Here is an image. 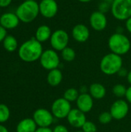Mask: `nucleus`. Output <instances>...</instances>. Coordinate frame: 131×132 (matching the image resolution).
Wrapping results in <instances>:
<instances>
[{
	"instance_id": "f257e3e1",
	"label": "nucleus",
	"mask_w": 131,
	"mask_h": 132,
	"mask_svg": "<svg viewBox=\"0 0 131 132\" xmlns=\"http://www.w3.org/2000/svg\"><path fill=\"white\" fill-rule=\"evenodd\" d=\"M43 52L42 46L35 37L24 42L18 50L19 58L26 63H32L40 59Z\"/></svg>"
},
{
	"instance_id": "f03ea898",
	"label": "nucleus",
	"mask_w": 131,
	"mask_h": 132,
	"mask_svg": "<svg viewBox=\"0 0 131 132\" xmlns=\"http://www.w3.org/2000/svg\"><path fill=\"white\" fill-rule=\"evenodd\" d=\"M15 14L21 22L24 23L32 22L39 14V3L35 0L24 1L16 9Z\"/></svg>"
},
{
	"instance_id": "7ed1b4c3",
	"label": "nucleus",
	"mask_w": 131,
	"mask_h": 132,
	"mask_svg": "<svg viewBox=\"0 0 131 132\" xmlns=\"http://www.w3.org/2000/svg\"><path fill=\"white\" fill-rule=\"evenodd\" d=\"M123 67V59L121 56L113 53L105 55L100 63V70L106 75H114L118 73Z\"/></svg>"
},
{
	"instance_id": "20e7f679",
	"label": "nucleus",
	"mask_w": 131,
	"mask_h": 132,
	"mask_svg": "<svg viewBox=\"0 0 131 132\" xmlns=\"http://www.w3.org/2000/svg\"><path fill=\"white\" fill-rule=\"evenodd\" d=\"M108 46L111 53L122 56L127 53L131 47L130 40L125 35L116 32L110 36L108 40Z\"/></svg>"
},
{
	"instance_id": "39448f33",
	"label": "nucleus",
	"mask_w": 131,
	"mask_h": 132,
	"mask_svg": "<svg viewBox=\"0 0 131 132\" xmlns=\"http://www.w3.org/2000/svg\"><path fill=\"white\" fill-rule=\"evenodd\" d=\"M111 12L117 20H127L131 17V0H113Z\"/></svg>"
},
{
	"instance_id": "423d86ee",
	"label": "nucleus",
	"mask_w": 131,
	"mask_h": 132,
	"mask_svg": "<svg viewBox=\"0 0 131 132\" xmlns=\"http://www.w3.org/2000/svg\"><path fill=\"white\" fill-rule=\"evenodd\" d=\"M39 62L44 69L47 70H52L59 67L60 64V59L56 50L53 49H49L42 52L39 59Z\"/></svg>"
},
{
	"instance_id": "0eeeda50",
	"label": "nucleus",
	"mask_w": 131,
	"mask_h": 132,
	"mask_svg": "<svg viewBox=\"0 0 131 132\" xmlns=\"http://www.w3.org/2000/svg\"><path fill=\"white\" fill-rule=\"evenodd\" d=\"M71 108V103L63 97L55 100L51 107V112L54 118L57 119H63L67 118Z\"/></svg>"
},
{
	"instance_id": "6e6552de",
	"label": "nucleus",
	"mask_w": 131,
	"mask_h": 132,
	"mask_svg": "<svg viewBox=\"0 0 131 132\" xmlns=\"http://www.w3.org/2000/svg\"><path fill=\"white\" fill-rule=\"evenodd\" d=\"M69 37L66 31L57 29L52 33L50 37V44L52 48L56 51H62L68 46Z\"/></svg>"
},
{
	"instance_id": "1a4fd4ad",
	"label": "nucleus",
	"mask_w": 131,
	"mask_h": 132,
	"mask_svg": "<svg viewBox=\"0 0 131 132\" xmlns=\"http://www.w3.org/2000/svg\"><path fill=\"white\" fill-rule=\"evenodd\" d=\"M32 119L38 128H49L54 121L52 112L44 108H39L33 113Z\"/></svg>"
},
{
	"instance_id": "9d476101",
	"label": "nucleus",
	"mask_w": 131,
	"mask_h": 132,
	"mask_svg": "<svg viewBox=\"0 0 131 132\" xmlns=\"http://www.w3.org/2000/svg\"><path fill=\"white\" fill-rule=\"evenodd\" d=\"M110 112L113 119L118 121L122 120L127 115L129 112L128 103L122 99L117 100L112 104Z\"/></svg>"
},
{
	"instance_id": "9b49d317",
	"label": "nucleus",
	"mask_w": 131,
	"mask_h": 132,
	"mask_svg": "<svg viewBox=\"0 0 131 132\" xmlns=\"http://www.w3.org/2000/svg\"><path fill=\"white\" fill-rule=\"evenodd\" d=\"M39 13L46 19L53 18L58 12V4L56 0H42L39 3Z\"/></svg>"
},
{
	"instance_id": "f8f14e48",
	"label": "nucleus",
	"mask_w": 131,
	"mask_h": 132,
	"mask_svg": "<svg viewBox=\"0 0 131 132\" xmlns=\"http://www.w3.org/2000/svg\"><path fill=\"white\" fill-rule=\"evenodd\" d=\"M90 24L96 31H103L107 26V19L101 11L93 12L90 17Z\"/></svg>"
},
{
	"instance_id": "ddd939ff",
	"label": "nucleus",
	"mask_w": 131,
	"mask_h": 132,
	"mask_svg": "<svg viewBox=\"0 0 131 132\" xmlns=\"http://www.w3.org/2000/svg\"><path fill=\"white\" fill-rule=\"evenodd\" d=\"M66 119L69 125L76 128H82L83 125L86 121L85 113H83L78 108L72 109L68 114Z\"/></svg>"
},
{
	"instance_id": "4468645a",
	"label": "nucleus",
	"mask_w": 131,
	"mask_h": 132,
	"mask_svg": "<svg viewBox=\"0 0 131 132\" xmlns=\"http://www.w3.org/2000/svg\"><path fill=\"white\" fill-rule=\"evenodd\" d=\"M90 35L88 27L82 23L76 24L72 29V36L78 43H85L88 40Z\"/></svg>"
},
{
	"instance_id": "2eb2a0df",
	"label": "nucleus",
	"mask_w": 131,
	"mask_h": 132,
	"mask_svg": "<svg viewBox=\"0 0 131 132\" xmlns=\"http://www.w3.org/2000/svg\"><path fill=\"white\" fill-rule=\"evenodd\" d=\"M19 19L15 12H5L0 16V25L6 30L16 28L19 24Z\"/></svg>"
},
{
	"instance_id": "dca6fc26",
	"label": "nucleus",
	"mask_w": 131,
	"mask_h": 132,
	"mask_svg": "<svg viewBox=\"0 0 131 132\" xmlns=\"http://www.w3.org/2000/svg\"><path fill=\"white\" fill-rule=\"evenodd\" d=\"M76 107L83 113L90 112L93 107V98L90 94H80L76 101Z\"/></svg>"
},
{
	"instance_id": "f3484780",
	"label": "nucleus",
	"mask_w": 131,
	"mask_h": 132,
	"mask_svg": "<svg viewBox=\"0 0 131 132\" xmlns=\"http://www.w3.org/2000/svg\"><path fill=\"white\" fill-rule=\"evenodd\" d=\"M37 127L32 118H25L17 125L16 132H36Z\"/></svg>"
},
{
	"instance_id": "a211bd4d",
	"label": "nucleus",
	"mask_w": 131,
	"mask_h": 132,
	"mask_svg": "<svg viewBox=\"0 0 131 132\" xmlns=\"http://www.w3.org/2000/svg\"><path fill=\"white\" fill-rule=\"evenodd\" d=\"M51 36H52L51 29L49 26L46 25H42L39 26L35 33V38L41 43L47 41L48 39H50Z\"/></svg>"
},
{
	"instance_id": "6ab92c4d",
	"label": "nucleus",
	"mask_w": 131,
	"mask_h": 132,
	"mask_svg": "<svg viewBox=\"0 0 131 132\" xmlns=\"http://www.w3.org/2000/svg\"><path fill=\"white\" fill-rule=\"evenodd\" d=\"M89 91L91 97L97 100L103 98L106 96V93H107L105 87L100 83L92 84L89 87Z\"/></svg>"
},
{
	"instance_id": "aec40b11",
	"label": "nucleus",
	"mask_w": 131,
	"mask_h": 132,
	"mask_svg": "<svg viewBox=\"0 0 131 132\" xmlns=\"http://www.w3.org/2000/svg\"><path fill=\"white\" fill-rule=\"evenodd\" d=\"M47 83L52 87H56L59 85L63 80V73L62 71L56 68L49 70L47 74Z\"/></svg>"
},
{
	"instance_id": "412c9836",
	"label": "nucleus",
	"mask_w": 131,
	"mask_h": 132,
	"mask_svg": "<svg viewBox=\"0 0 131 132\" xmlns=\"http://www.w3.org/2000/svg\"><path fill=\"white\" fill-rule=\"evenodd\" d=\"M2 45L6 51L12 53L18 48V41L16 38L12 35H7L2 41Z\"/></svg>"
},
{
	"instance_id": "4be33fe9",
	"label": "nucleus",
	"mask_w": 131,
	"mask_h": 132,
	"mask_svg": "<svg viewBox=\"0 0 131 132\" xmlns=\"http://www.w3.org/2000/svg\"><path fill=\"white\" fill-rule=\"evenodd\" d=\"M79 96H80V94H79L78 90H76L74 87H70V88L66 89L63 94V98H65L66 101H68L70 103L76 101Z\"/></svg>"
},
{
	"instance_id": "5701e85b",
	"label": "nucleus",
	"mask_w": 131,
	"mask_h": 132,
	"mask_svg": "<svg viewBox=\"0 0 131 132\" xmlns=\"http://www.w3.org/2000/svg\"><path fill=\"white\" fill-rule=\"evenodd\" d=\"M61 56L65 61L72 62L76 58V52L73 48L67 46L61 51Z\"/></svg>"
},
{
	"instance_id": "b1692460",
	"label": "nucleus",
	"mask_w": 131,
	"mask_h": 132,
	"mask_svg": "<svg viewBox=\"0 0 131 132\" xmlns=\"http://www.w3.org/2000/svg\"><path fill=\"white\" fill-rule=\"evenodd\" d=\"M10 117L9 108L3 104H0V123L6 122Z\"/></svg>"
},
{
	"instance_id": "393cba45",
	"label": "nucleus",
	"mask_w": 131,
	"mask_h": 132,
	"mask_svg": "<svg viewBox=\"0 0 131 132\" xmlns=\"http://www.w3.org/2000/svg\"><path fill=\"white\" fill-rule=\"evenodd\" d=\"M127 87L121 84H117L113 86V93L117 97H123L126 96L127 93Z\"/></svg>"
},
{
	"instance_id": "a878e982",
	"label": "nucleus",
	"mask_w": 131,
	"mask_h": 132,
	"mask_svg": "<svg viewBox=\"0 0 131 132\" xmlns=\"http://www.w3.org/2000/svg\"><path fill=\"white\" fill-rule=\"evenodd\" d=\"M112 119H113V117H112V115H111V114H110V111L102 112L100 114L99 118H98L99 121L101 124H103V125H107V124H109L110 122H111Z\"/></svg>"
},
{
	"instance_id": "bb28decb",
	"label": "nucleus",
	"mask_w": 131,
	"mask_h": 132,
	"mask_svg": "<svg viewBox=\"0 0 131 132\" xmlns=\"http://www.w3.org/2000/svg\"><path fill=\"white\" fill-rule=\"evenodd\" d=\"M82 131L83 132H97V128L93 122L86 121L82 127Z\"/></svg>"
},
{
	"instance_id": "cd10ccee",
	"label": "nucleus",
	"mask_w": 131,
	"mask_h": 132,
	"mask_svg": "<svg viewBox=\"0 0 131 132\" xmlns=\"http://www.w3.org/2000/svg\"><path fill=\"white\" fill-rule=\"evenodd\" d=\"M53 132H69V130L66 126L63 125H59L53 128Z\"/></svg>"
},
{
	"instance_id": "c85d7f7f",
	"label": "nucleus",
	"mask_w": 131,
	"mask_h": 132,
	"mask_svg": "<svg viewBox=\"0 0 131 132\" xmlns=\"http://www.w3.org/2000/svg\"><path fill=\"white\" fill-rule=\"evenodd\" d=\"M7 36V30L0 25V42H2Z\"/></svg>"
},
{
	"instance_id": "c756f323",
	"label": "nucleus",
	"mask_w": 131,
	"mask_h": 132,
	"mask_svg": "<svg viewBox=\"0 0 131 132\" xmlns=\"http://www.w3.org/2000/svg\"><path fill=\"white\" fill-rule=\"evenodd\" d=\"M12 0H0V8H6L12 3Z\"/></svg>"
},
{
	"instance_id": "7c9ffc66",
	"label": "nucleus",
	"mask_w": 131,
	"mask_h": 132,
	"mask_svg": "<svg viewBox=\"0 0 131 132\" xmlns=\"http://www.w3.org/2000/svg\"><path fill=\"white\" fill-rule=\"evenodd\" d=\"M126 99L128 101V103L131 104V85L127 89V93H126Z\"/></svg>"
},
{
	"instance_id": "2f4dec72",
	"label": "nucleus",
	"mask_w": 131,
	"mask_h": 132,
	"mask_svg": "<svg viewBox=\"0 0 131 132\" xmlns=\"http://www.w3.org/2000/svg\"><path fill=\"white\" fill-rule=\"evenodd\" d=\"M120 77H127V74H128V72H127V70H126V69H124V68H121L120 69V70L118 72V73H117Z\"/></svg>"
},
{
	"instance_id": "473e14b6",
	"label": "nucleus",
	"mask_w": 131,
	"mask_h": 132,
	"mask_svg": "<svg viewBox=\"0 0 131 132\" xmlns=\"http://www.w3.org/2000/svg\"><path fill=\"white\" fill-rule=\"evenodd\" d=\"M36 132H53L50 128H38Z\"/></svg>"
},
{
	"instance_id": "72a5a7b5",
	"label": "nucleus",
	"mask_w": 131,
	"mask_h": 132,
	"mask_svg": "<svg viewBox=\"0 0 131 132\" xmlns=\"http://www.w3.org/2000/svg\"><path fill=\"white\" fill-rule=\"evenodd\" d=\"M126 28L127 29V31L131 33V17L129 18L127 20H126Z\"/></svg>"
},
{
	"instance_id": "f704fd0d",
	"label": "nucleus",
	"mask_w": 131,
	"mask_h": 132,
	"mask_svg": "<svg viewBox=\"0 0 131 132\" xmlns=\"http://www.w3.org/2000/svg\"><path fill=\"white\" fill-rule=\"evenodd\" d=\"M127 82L131 85V70L128 72V74L127 76Z\"/></svg>"
},
{
	"instance_id": "c9c22d12",
	"label": "nucleus",
	"mask_w": 131,
	"mask_h": 132,
	"mask_svg": "<svg viewBox=\"0 0 131 132\" xmlns=\"http://www.w3.org/2000/svg\"><path fill=\"white\" fill-rule=\"evenodd\" d=\"M0 132H8V131L5 126L0 125Z\"/></svg>"
},
{
	"instance_id": "e433bc0d",
	"label": "nucleus",
	"mask_w": 131,
	"mask_h": 132,
	"mask_svg": "<svg viewBox=\"0 0 131 132\" xmlns=\"http://www.w3.org/2000/svg\"><path fill=\"white\" fill-rule=\"evenodd\" d=\"M78 1L80 2H83V3H87V2H91L92 0H78Z\"/></svg>"
},
{
	"instance_id": "4c0bfd02",
	"label": "nucleus",
	"mask_w": 131,
	"mask_h": 132,
	"mask_svg": "<svg viewBox=\"0 0 131 132\" xmlns=\"http://www.w3.org/2000/svg\"><path fill=\"white\" fill-rule=\"evenodd\" d=\"M75 132H83V131H75Z\"/></svg>"
},
{
	"instance_id": "58836bf2",
	"label": "nucleus",
	"mask_w": 131,
	"mask_h": 132,
	"mask_svg": "<svg viewBox=\"0 0 131 132\" xmlns=\"http://www.w3.org/2000/svg\"><path fill=\"white\" fill-rule=\"evenodd\" d=\"M0 12H1V8H0Z\"/></svg>"
},
{
	"instance_id": "ea45409f",
	"label": "nucleus",
	"mask_w": 131,
	"mask_h": 132,
	"mask_svg": "<svg viewBox=\"0 0 131 132\" xmlns=\"http://www.w3.org/2000/svg\"><path fill=\"white\" fill-rule=\"evenodd\" d=\"M25 1H29V0H25Z\"/></svg>"
}]
</instances>
